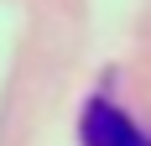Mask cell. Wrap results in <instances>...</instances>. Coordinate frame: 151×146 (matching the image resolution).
I'll return each instance as SVG.
<instances>
[{"label":"cell","mask_w":151,"mask_h":146,"mask_svg":"<svg viewBox=\"0 0 151 146\" xmlns=\"http://www.w3.org/2000/svg\"><path fill=\"white\" fill-rule=\"evenodd\" d=\"M83 146H151V136L109 99H94L83 110Z\"/></svg>","instance_id":"cell-1"}]
</instances>
